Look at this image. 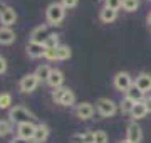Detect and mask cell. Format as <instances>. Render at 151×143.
Segmentation results:
<instances>
[{"mask_svg":"<svg viewBox=\"0 0 151 143\" xmlns=\"http://www.w3.org/2000/svg\"><path fill=\"white\" fill-rule=\"evenodd\" d=\"M65 15V9L62 4H50L45 10V17H47V22L52 24V25H57V24L62 22V19Z\"/></svg>","mask_w":151,"mask_h":143,"instance_id":"cell-1","label":"cell"},{"mask_svg":"<svg viewBox=\"0 0 151 143\" xmlns=\"http://www.w3.org/2000/svg\"><path fill=\"white\" fill-rule=\"evenodd\" d=\"M9 118H10V121H14V123L22 125V123H29V121H32L34 115L27 110V108H24V106H15V108H10V111H9Z\"/></svg>","mask_w":151,"mask_h":143,"instance_id":"cell-2","label":"cell"},{"mask_svg":"<svg viewBox=\"0 0 151 143\" xmlns=\"http://www.w3.org/2000/svg\"><path fill=\"white\" fill-rule=\"evenodd\" d=\"M52 98L62 106H72L74 101H76L74 93H72L70 89H67V88H57L54 91V94H52Z\"/></svg>","mask_w":151,"mask_h":143,"instance_id":"cell-3","label":"cell"},{"mask_svg":"<svg viewBox=\"0 0 151 143\" xmlns=\"http://www.w3.org/2000/svg\"><path fill=\"white\" fill-rule=\"evenodd\" d=\"M96 108H97V111H99V115L104 116V118H109V116H113L114 113H116V105H114L111 99H106V98L97 99Z\"/></svg>","mask_w":151,"mask_h":143,"instance_id":"cell-4","label":"cell"},{"mask_svg":"<svg viewBox=\"0 0 151 143\" xmlns=\"http://www.w3.org/2000/svg\"><path fill=\"white\" fill-rule=\"evenodd\" d=\"M114 86L119 91H128L133 86V79H131V76L128 72H118L116 77H114Z\"/></svg>","mask_w":151,"mask_h":143,"instance_id":"cell-5","label":"cell"},{"mask_svg":"<svg viewBox=\"0 0 151 143\" xmlns=\"http://www.w3.org/2000/svg\"><path fill=\"white\" fill-rule=\"evenodd\" d=\"M39 84V77L35 76V74H27V76H24L20 79V91H24V93H32L34 89L37 88Z\"/></svg>","mask_w":151,"mask_h":143,"instance_id":"cell-6","label":"cell"},{"mask_svg":"<svg viewBox=\"0 0 151 143\" xmlns=\"http://www.w3.org/2000/svg\"><path fill=\"white\" fill-rule=\"evenodd\" d=\"M49 30H47V25H39L32 30L30 34V42H35V44H44L45 40L49 39Z\"/></svg>","mask_w":151,"mask_h":143,"instance_id":"cell-7","label":"cell"},{"mask_svg":"<svg viewBox=\"0 0 151 143\" xmlns=\"http://www.w3.org/2000/svg\"><path fill=\"white\" fill-rule=\"evenodd\" d=\"M35 125H34L32 121H29V123H22L19 125L17 128V133H19V136L24 138V140H34V135H35Z\"/></svg>","mask_w":151,"mask_h":143,"instance_id":"cell-8","label":"cell"},{"mask_svg":"<svg viewBox=\"0 0 151 143\" xmlns=\"http://www.w3.org/2000/svg\"><path fill=\"white\" fill-rule=\"evenodd\" d=\"M94 115V108L91 103H81V105L76 106V116L81 118V120H89Z\"/></svg>","mask_w":151,"mask_h":143,"instance_id":"cell-9","label":"cell"},{"mask_svg":"<svg viewBox=\"0 0 151 143\" xmlns=\"http://www.w3.org/2000/svg\"><path fill=\"white\" fill-rule=\"evenodd\" d=\"M15 20H17V14H15L14 9H10V7H4V9L0 10V22L4 24L5 27L12 25Z\"/></svg>","mask_w":151,"mask_h":143,"instance_id":"cell-10","label":"cell"},{"mask_svg":"<svg viewBox=\"0 0 151 143\" xmlns=\"http://www.w3.org/2000/svg\"><path fill=\"white\" fill-rule=\"evenodd\" d=\"M126 135H128V142L131 143H139L141 138H143V131H141V128L136 125V123H131L129 126H128V131H126Z\"/></svg>","mask_w":151,"mask_h":143,"instance_id":"cell-11","label":"cell"},{"mask_svg":"<svg viewBox=\"0 0 151 143\" xmlns=\"http://www.w3.org/2000/svg\"><path fill=\"white\" fill-rule=\"evenodd\" d=\"M134 86H136V88H139L143 93L151 91V76H150V74H146V72H141L139 76L136 77Z\"/></svg>","mask_w":151,"mask_h":143,"instance_id":"cell-12","label":"cell"},{"mask_svg":"<svg viewBox=\"0 0 151 143\" xmlns=\"http://www.w3.org/2000/svg\"><path fill=\"white\" fill-rule=\"evenodd\" d=\"M45 46L44 44H35V42H29L27 46V54L30 56V57H34V59H37V57H42V56H45Z\"/></svg>","mask_w":151,"mask_h":143,"instance_id":"cell-13","label":"cell"},{"mask_svg":"<svg viewBox=\"0 0 151 143\" xmlns=\"http://www.w3.org/2000/svg\"><path fill=\"white\" fill-rule=\"evenodd\" d=\"M15 40V34H14V30L9 27H0V44H12Z\"/></svg>","mask_w":151,"mask_h":143,"instance_id":"cell-14","label":"cell"},{"mask_svg":"<svg viewBox=\"0 0 151 143\" xmlns=\"http://www.w3.org/2000/svg\"><path fill=\"white\" fill-rule=\"evenodd\" d=\"M70 143H94V133H76L69 138Z\"/></svg>","mask_w":151,"mask_h":143,"instance_id":"cell-15","label":"cell"},{"mask_svg":"<svg viewBox=\"0 0 151 143\" xmlns=\"http://www.w3.org/2000/svg\"><path fill=\"white\" fill-rule=\"evenodd\" d=\"M126 98H129L133 103H141L143 98H145V93H143L139 88H136L134 84H133V86L126 91Z\"/></svg>","mask_w":151,"mask_h":143,"instance_id":"cell-16","label":"cell"},{"mask_svg":"<svg viewBox=\"0 0 151 143\" xmlns=\"http://www.w3.org/2000/svg\"><path fill=\"white\" fill-rule=\"evenodd\" d=\"M62 81H64V76H62V72L59 71V69H52V72H50V76H49L47 83L49 86H52V88H59L60 84H62Z\"/></svg>","mask_w":151,"mask_h":143,"instance_id":"cell-17","label":"cell"},{"mask_svg":"<svg viewBox=\"0 0 151 143\" xmlns=\"http://www.w3.org/2000/svg\"><path fill=\"white\" fill-rule=\"evenodd\" d=\"M49 136V128L47 125H37V128H35V135H34V142L35 143H42L45 142Z\"/></svg>","mask_w":151,"mask_h":143,"instance_id":"cell-18","label":"cell"},{"mask_svg":"<svg viewBox=\"0 0 151 143\" xmlns=\"http://www.w3.org/2000/svg\"><path fill=\"white\" fill-rule=\"evenodd\" d=\"M116 17H118V10H114V9H109V7H104L103 10H101V20L104 24H109L116 20Z\"/></svg>","mask_w":151,"mask_h":143,"instance_id":"cell-19","label":"cell"},{"mask_svg":"<svg viewBox=\"0 0 151 143\" xmlns=\"http://www.w3.org/2000/svg\"><path fill=\"white\" fill-rule=\"evenodd\" d=\"M146 115H148V108H146L145 101L136 103L134 108H133V111H131V116H133V118H136V120H139V118H145Z\"/></svg>","mask_w":151,"mask_h":143,"instance_id":"cell-20","label":"cell"},{"mask_svg":"<svg viewBox=\"0 0 151 143\" xmlns=\"http://www.w3.org/2000/svg\"><path fill=\"white\" fill-rule=\"evenodd\" d=\"M50 72H52V69L47 66V64H42V66H39L37 69H35V76L39 77V81H47L49 76H50Z\"/></svg>","mask_w":151,"mask_h":143,"instance_id":"cell-21","label":"cell"},{"mask_svg":"<svg viewBox=\"0 0 151 143\" xmlns=\"http://www.w3.org/2000/svg\"><path fill=\"white\" fill-rule=\"evenodd\" d=\"M44 46H45V49H57L59 47V37L55 34H50L49 39L44 42Z\"/></svg>","mask_w":151,"mask_h":143,"instance_id":"cell-22","label":"cell"},{"mask_svg":"<svg viewBox=\"0 0 151 143\" xmlns=\"http://www.w3.org/2000/svg\"><path fill=\"white\" fill-rule=\"evenodd\" d=\"M70 57V49L69 46H59L57 47V59L59 61H65Z\"/></svg>","mask_w":151,"mask_h":143,"instance_id":"cell-23","label":"cell"},{"mask_svg":"<svg viewBox=\"0 0 151 143\" xmlns=\"http://www.w3.org/2000/svg\"><path fill=\"white\" fill-rule=\"evenodd\" d=\"M139 7V0H123V9L128 12H134Z\"/></svg>","mask_w":151,"mask_h":143,"instance_id":"cell-24","label":"cell"},{"mask_svg":"<svg viewBox=\"0 0 151 143\" xmlns=\"http://www.w3.org/2000/svg\"><path fill=\"white\" fill-rule=\"evenodd\" d=\"M134 105H136V103H133L129 98H124L123 103H121V111H123V113H129V115H131V111H133Z\"/></svg>","mask_w":151,"mask_h":143,"instance_id":"cell-25","label":"cell"},{"mask_svg":"<svg viewBox=\"0 0 151 143\" xmlns=\"http://www.w3.org/2000/svg\"><path fill=\"white\" fill-rule=\"evenodd\" d=\"M12 105V98L9 93H4L0 94V110H5V108H9V106Z\"/></svg>","mask_w":151,"mask_h":143,"instance_id":"cell-26","label":"cell"},{"mask_svg":"<svg viewBox=\"0 0 151 143\" xmlns=\"http://www.w3.org/2000/svg\"><path fill=\"white\" fill-rule=\"evenodd\" d=\"M94 143H108V135H106V131L94 133Z\"/></svg>","mask_w":151,"mask_h":143,"instance_id":"cell-27","label":"cell"},{"mask_svg":"<svg viewBox=\"0 0 151 143\" xmlns=\"http://www.w3.org/2000/svg\"><path fill=\"white\" fill-rule=\"evenodd\" d=\"M10 133V123L9 121H0V136H5Z\"/></svg>","mask_w":151,"mask_h":143,"instance_id":"cell-28","label":"cell"},{"mask_svg":"<svg viewBox=\"0 0 151 143\" xmlns=\"http://www.w3.org/2000/svg\"><path fill=\"white\" fill-rule=\"evenodd\" d=\"M106 7L118 10L119 7H123V0H106Z\"/></svg>","mask_w":151,"mask_h":143,"instance_id":"cell-29","label":"cell"},{"mask_svg":"<svg viewBox=\"0 0 151 143\" xmlns=\"http://www.w3.org/2000/svg\"><path fill=\"white\" fill-rule=\"evenodd\" d=\"M44 57H47L49 61L57 59V49H47V51H45V56H44Z\"/></svg>","mask_w":151,"mask_h":143,"instance_id":"cell-30","label":"cell"},{"mask_svg":"<svg viewBox=\"0 0 151 143\" xmlns=\"http://www.w3.org/2000/svg\"><path fill=\"white\" fill-rule=\"evenodd\" d=\"M62 5H64V9H72L77 5V0H62Z\"/></svg>","mask_w":151,"mask_h":143,"instance_id":"cell-31","label":"cell"},{"mask_svg":"<svg viewBox=\"0 0 151 143\" xmlns=\"http://www.w3.org/2000/svg\"><path fill=\"white\" fill-rule=\"evenodd\" d=\"M5 71H7V61L0 56V74H2V72H5Z\"/></svg>","mask_w":151,"mask_h":143,"instance_id":"cell-32","label":"cell"},{"mask_svg":"<svg viewBox=\"0 0 151 143\" xmlns=\"http://www.w3.org/2000/svg\"><path fill=\"white\" fill-rule=\"evenodd\" d=\"M145 105H146V108H148V113H151V94L145 99Z\"/></svg>","mask_w":151,"mask_h":143,"instance_id":"cell-33","label":"cell"},{"mask_svg":"<svg viewBox=\"0 0 151 143\" xmlns=\"http://www.w3.org/2000/svg\"><path fill=\"white\" fill-rule=\"evenodd\" d=\"M10 143H29V140H24V138H20V136H17V138H14Z\"/></svg>","mask_w":151,"mask_h":143,"instance_id":"cell-34","label":"cell"},{"mask_svg":"<svg viewBox=\"0 0 151 143\" xmlns=\"http://www.w3.org/2000/svg\"><path fill=\"white\" fill-rule=\"evenodd\" d=\"M148 24L151 25V12H150V15H148Z\"/></svg>","mask_w":151,"mask_h":143,"instance_id":"cell-35","label":"cell"},{"mask_svg":"<svg viewBox=\"0 0 151 143\" xmlns=\"http://www.w3.org/2000/svg\"><path fill=\"white\" fill-rule=\"evenodd\" d=\"M121 143H131V142H128V140H124V142H121Z\"/></svg>","mask_w":151,"mask_h":143,"instance_id":"cell-36","label":"cell"}]
</instances>
